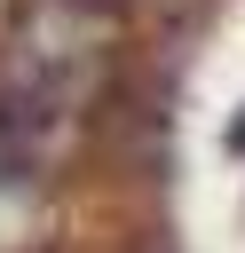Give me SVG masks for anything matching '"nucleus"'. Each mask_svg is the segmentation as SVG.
<instances>
[{
    "label": "nucleus",
    "instance_id": "f257e3e1",
    "mask_svg": "<svg viewBox=\"0 0 245 253\" xmlns=\"http://www.w3.org/2000/svg\"><path fill=\"white\" fill-rule=\"evenodd\" d=\"M24 150H32V111H8L0 103V182L24 166Z\"/></svg>",
    "mask_w": 245,
    "mask_h": 253
}]
</instances>
